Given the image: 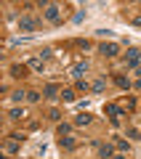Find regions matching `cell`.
Returning a JSON list of instances; mask_svg holds the SVG:
<instances>
[{
    "label": "cell",
    "instance_id": "cell-1",
    "mask_svg": "<svg viewBox=\"0 0 141 159\" xmlns=\"http://www.w3.org/2000/svg\"><path fill=\"white\" fill-rule=\"evenodd\" d=\"M40 8H43V16L51 24H61V8L56 3H40Z\"/></svg>",
    "mask_w": 141,
    "mask_h": 159
},
{
    "label": "cell",
    "instance_id": "cell-2",
    "mask_svg": "<svg viewBox=\"0 0 141 159\" xmlns=\"http://www.w3.org/2000/svg\"><path fill=\"white\" fill-rule=\"evenodd\" d=\"M125 64H128V69H139L141 66V51L139 48H130V51L125 53Z\"/></svg>",
    "mask_w": 141,
    "mask_h": 159
},
{
    "label": "cell",
    "instance_id": "cell-3",
    "mask_svg": "<svg viewBox=\"0 0 141 159\" xmlns=\"http://www.w3.org/2000/svg\"><path fill=\"white\" fill-rule=\"evenodd\" d=\"M37 19H29V16H22L19 19V29H22V32H35V29H37Z\"/></svg>",
    "mask_w": 141,
    "mask_h": 159
},
{
    "label": "cell",
    "instance_id": "cell-4",
    "mask_svg": "<svg viewBox=\"0 0 141 159\" xmlns=\"http://www.w3.org/2000/svg\"><path fill=\"white\" fill-rule=\"evenodd\" d=\"M93 146H96V151H99V157H101V159H109V157L114 154V146H112V143H96V141H93Z\"/></svg>",
    "mask_w": 141,
    "mask_h": 159
},
{
    "label": "cell",
    "instance_id": "cell-5",
    "mask_svg": "<svg viewBox=\"0 0 141 159\" xmlns=\"http://www.w3.org/2000/svg\"><path fill=\"white\" fill-rule=\"evenodd\" d=\"M99 51H101L104 56L112 58V56H117V53H120V45H117V43H101V48H99Z\"/></svg>",
    "mask_w": 141,
    "mask_h": 159
},
{
    "label": "cell",
    "instance_id": "cell-6",
    "mask_svg": "<svg viewBox=\"0 0 141 159\" xmlns=\"http://www.w3.org/2000/svg\"><path fill=\"white\" fill-rule=\"evenodd\" d=\"M59 93H61V90H59V85H56V82H48V85L43 88V96H45V98H56Z\"/></svg>",
    "mask_w": 141,
    "mask_h": 159
},
{
    "label": "cell",
    "instance_id": "cell-7",
    "mask_svg": "<svg viewBox=\"0 0 141 159\" xmlns=\"http://www.w3.org/2000/svg\"><path fill=\"white\" fill-rule=\"evenodd\" d=\"M104 114H109L112 119H114V117L120 119V117H123V109H120L117 103H107V106H104Z\"/></svg>",
    "mask_w": 141,
    "mask_h": 159
},
{
    "label": "cell",
    "instance_id": "cell-8",
    "mask_svg": "<svg viewBox=\"0 0 141 159\" xmlns=\"http://www.w3.org/2000/svg\"><path fill=\"white\" fill-rule=\"evenodd\" d=\"M85 72H88V64H85V61H77V64L72 66V77H77V80H83Z\"/></svg>",
    "mask_w": 141,
    "mask_h": 159
},
{
    "label": "cell",
    "instance_id": "cell-9",
    "mask_svg": "<svg viewBox=\"0 0 141 159\" xmlns=\"http://www.w3.org/2000/svg\"><path fill=\"white\" fill-rule=\"evenodd\" d=\"M114 85L123 88V90H128V88H133V82H130L128 77H123V74H114Z\"/></svg>",
    "mask_w": 141,
    "mask_h": 159
},
{
    "label": "cell",
    "instance_id": "cell-10",
    "mask_svg": "<svg viewBox=\"0 0 141 159\" xmlns=\"http://www.w3.org/2000/svg\"><path fill=\"white\" fill-rule=\"evenodd\" d=\"M27 69H29V66H24V64H13V66H11V74H13V77H24Z\"/></svg>",
    "mask_w": 141,
    "mask_h": 159
},
{
    "label": "cell",
    "instance_id": "cell-11",
    "mask_svg": "<svg viewBox=\"0 0 141 159\" xmlns=\"http://www.w3.org/2000/svg\"><path fill=\"white\" fill-rule=\"evenodd\" d=\"M104 88H107V80H104V77H99L96 82L90 85V90H93V93H104Z\"/></svg>",
    "mask_w": 141,
    "mask_h": 159
},
{
    "label": "cell",
    "instance_id": "cell-12",
    "mask_svg": "<svg viewBox=\"0 0 141 159\" xmlns=\"http://www.w3.org/2000/svg\"><path fill=\"white\" fill-rule=\"evenodd\" d=\"M27 66H29V69H35V72H43V58H29Z\"/></svg>",
    "mask_w": 141,
    "mask_h": 159
},
{
    "label": "cell",
    "instance_id": "cell-13",
    "mask_svg": "<svg viewBox=\"0 0 141 159\" xmlns=\"http://www.w3.org/2000/svg\"><path fill=\"white\" fill-rule=\"evenodd\" d=\"M114 148H120L123 154H130V146H128V141H123V138H117V141H114Z\"/></svg>",
    "mask_w": 141,
    "mask_h": 159
},
{
    "label": "cell",
    "instance_id": "cell-14",
    "mask_svg": "<svg viewBox=\"0 0 141 159\" xmlns=\"http://www.w3.org/2000/svg\"><path fill=\"white\" fill-rule=\"evenodd\" d=\"M59 143H61V148H75V138H69V135H61Z\"/></svg>",
    "mask_w": 141,
    "mask_h": 159
},
{
    "label": "cell",
    "instance_id": "cell-15",
    "mask_svg": "<svg viewBox=\"0 0 141 159\" xmlns=\"http://www.w3.org/2000/svg\"><path fill=\"white\" fill-rule=\"evenodd\" d=\"M88 122H90V117H88V111H85V114H77V117H75V125H77V127H83V125H88Z\"/></svg>",
    "mask_w": 141,
    "mask_h": 159
},
{
    "label": "cell",
    "instance_id": "cell-16",
    "mask_svg": "<svg viewBox=\"0 0 141 159\" xmlns=\"http://www.w3.org/2000/svg\"><path fill=\"white\" fill-rule=\"evenodd\" d=\"M59 96H61V98H64L67 103H72V101H75V90H69V88H64V90L59 93Z\"/></svg>",
    "mask_w": 141,
    "mask_h": 159
},
{
    "label": "cell",
    "instance_id": "cell-17",
    "mask_svg": "<svg viewBox=\"0 0 141 159\" xmlns=\"http://www.w3.org/2000/svg\"><path fill=\"white\" fill-rule=\"evenodd\" d=\"M69 130H72V125H67V122H64V125H59V127H56L59 138H61V135H69Z\"/></svg>",
    "mask_w": 141,
    "mask_h": 159
},
{
    "label": "cell",
    "instance_id": "cell-18",
    "mask_svg": "<svg viewBox=\"0 0 141 159\" xmlns=\"http://www.w3.org/2000/svg\"><path fill=\"white\" fill-rule=\"evenodd\" d=\"M48 119H53V122H59V119H61V111H59V109H51V111H48Z\"/></svg>",
    "mask_w": 141,
    "mask_h": 159
},
{
    "label": "cell",
    "instance_id": "cell-19",
    "mask_svg": "<svg viewBox=\"0 0 141 159\" xmlns=\"http://www.w3.org/2000/svg\"><path fill=\"white\" fill-rule=\"evenodd\" d=\"M77 90H80V93H85V90H90V85L85 82V80H77Z\"/></svg>",
    "mask_w": 141,
    "mask_h": 159
},
{
    "label": "cell",
    "instance_id": "cell-20",
    "mask_svg": "<svg viewBox=\"0 0 141 159\" xmlns=\"http://www.w3.org/2000/svg\"><path fill=\"white\" fill-rule=\"evenodd\" d=\"M27 98H29V101H40V98H43V93H37V90H29V93H27Z\"/></svg>",
    "mask_w": 141,
    "mask_h": 159
},
{
    "label": "cell",
    "instance_id": "cell-21",
    "mask_svg": "<svg viewBox=\"0 0 141 159\" xmlns=\"http://www.w3.org/2000/svg\"><path fill=\"white\" fill-rule=\"evenodd\" d=\"M11 119H24V111L22 109H11Z\"/></svg>",
    "mask_w": 141,
    "mask_h": 159
},
{
    "label": "cell",
    "instance_id": "cell-22",
    "mask_svg": "<svg viewBox=\"0 0 141 159\" xmlns=\"http://www.w3.org/2000/svg\"><path fill=\"white\" fill-rule=\"evenodd\" d=\"M6 148H8V151H16V148H19V141H13V138H11V141L6 143Z\"/></svg>",
    "mask_w": 141,
    "mask_h": 159
},
{
    "label": "cell",
    "instance_id": "cell-23",
    "mask_svg": "<svg viewBox=\"0 0 141 159\" xmlns=\"http://www.w3.org/2000/svg\"><path fill=\"white\" fill-rule=\"evenodd\" d=\"M128 138H141V133L136 130V127H128Z\"/></svg>",
    "mask_w": 141,
    "mask_h": 159
},
{
    "label": "cell",
    "instance_id": "cell-24",
    "mask_svg": "<svg viewBox=\"0 0 141 159\" xmlns=\"http://www.w3.org/2000/svg\"><path fill=\"white\" fill-rule=\"evenodd\" d=\"M24 96H27V93H22V90H16V93H13V96H11V98H13V101L19 103V101H22V98H24Z\"/></svg>",
    "mask_w": 141,
    "mask_h": 159
},
{
    "label": "cell",
    "instance_id": "cell-25",
    "mask_svg": "<svg viewBox=\"0 0 141 159\" xmlns=\"http://www.w3.org/2000/svg\"><path fill=\"white\" fill-rule=\"evenodd\" d=\"M133 24H136V27H141V13H139V16H133Z\"/></svg>",
    "mask_w": 141,
    "mask_h": 159
},
{
    "label": "cell",
    "instance_id": "cell-26",
    "mask_svg": "<svg viewBox=\"0 0 141 159\" xmlns=\"http://www.w3.org/2000/svg\"><path fill=\"white\" fill-rule=\"evenodd\" d=\"M133 88H136V90H141V77H139V80L133 82Z\"/></svg>",
    "mask_w": 141,
    "mask_h": 159
},
{
    "label": "cell",
    "instance_id": "cell-27",
    "mask_svg": "<svg viewBox=\"0 0 141 159\" xmlns=\"http://www.w3.org/2000/svg\"><path fill=\"white\" fill-rule=\"evenodd\" d=\"M114 159H130V154H120V157H114Z\"/></svg>",
    "mask_w": 141,
    "mask_h": 159
}]
</instances>
